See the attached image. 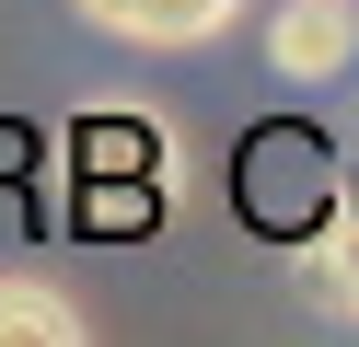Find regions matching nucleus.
<instances>
[{"label": "nucleus", "instance_id": "1", "mask_svg": "<svg viewBox=\"0 0 359 347\" xmlns=\"http://www.w3.org/2000/svg\"><path fill=\"white\" fill-rule=\"evenodd\" d=\"M359 58V0H278L266 12V69L278 81H336Z\"/></svg>", "mask_w": 359, "mask_h": 347}, {"label": "nucleus", "instance_id": "2", "mask_svg": "<svg viewBox=\"0 0 359 347\" xmlns=\"http://www.w3.org/2000/svg\"><path fill=\"white\" fill-rule=\"evenodd\" d=\"M232 12L243 0H81V23H104L128 46H209V35H232Z\"/></svg>", "mask_w": 359, "mask_h": 347}, {"label": "nucleus", "instance_id": "3", "mask_svg": "<svg viewBox=\"0 0 359 347\" xmlns=\"http://www.w3.org/2000/svg\"><path fill=\"white\" fill-rule=\"evenodd\" d=\"M81 336V301L47 290V278H0V347H70Z\"/></svg>", "mask_w": 359, "mask_h": 347}, {"label": "nucleus", "instance_id": "4", "mask_svg": "<svg viewBox=\"0 0 359 347\" xmlns=\"http://www.w3.org/2000/svg\"><path fill=\"white\" fill-rule=\"evenodd\" d=\"M302 278H313V290L336 301V313H359V185H348V197L325 208V231L302 243Z\"/></svg>", "mask_w": 359, "mask_h": 347}]
</instances>
